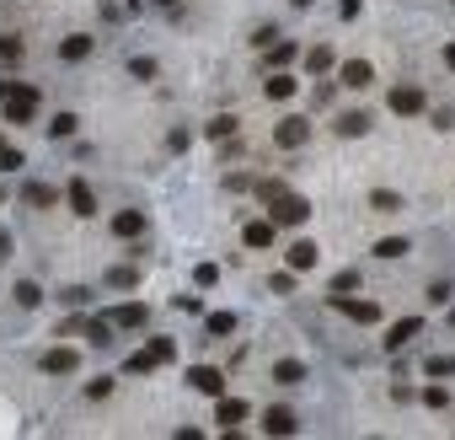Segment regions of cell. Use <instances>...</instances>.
<instances>
[{"mask_svg": "<svg viewBox=\"0 0 455 440\" xmlns=\"http://www.w3.org/2000/svg\"><path fill=\"white\" fill-rule=\"evenodd\" d=\"M263 54H268V65H284V70H289V65H295V54H300V49H295V43H289V38H284V43H268Z\"/></svg>", "mask_w": 455, "mask_h": 440, "instance_id": "484cf974", "label": "cell"}, {"mask_svg": "<svg viewBox=\"0 0 455 440\" xmlns=\"http://www.w3.org/2000/svg\"><path fill=\"white\" fill-rule=\"evenodd\" d=\"M193 280H198V285H215L220 269H215V263H198V269H193Z\"/></svg>", "mask_w": 455, "mask_h": 440, "instance_id": "ee69618b", "label": "cell"}, {"mask_svg": "<svg viewBox=\"0 0 455 440\" xmlns=\"http://www.w3.org/2000/svg\"><path fill=\"white\" fill-rule=\"evenodd\" d=\"M113 333H118V328H113V317H91V322H86V339H91V349H108Z\"/></svg>", "mask_w": 455, "mask_h": 440, "instance_id": "d6986e66", "label": "cell"}, {"mask_svg": "<svg viewBox=\"0 0 455 440\" xmlns=\"http://www.w3.org/2000/svg\"><path fill=\"white\" fill-rule=\"evenodd\" d=\"M123 370H129V376H150V370H156V355H150V349H140V355L123 360Z\"/></svg>", "mask_w": 455, "mask_h": 440, "instance_id": "f1b7e54d", "label": "cell"}, {"mask_svg": "<svg viewBox=\"0 0 455 440\" xmlns=\"http://www.w3.org/2000/svg\"><path fill=\"white\" fill-rule=\"evenodd\" d=\"M145 349L156 355V365H172V360H177V343H172V339H150Z\"/></svg>", "mask_w": 455, "mask_h": 440, "instance_id": "d6a6232c", "label": "cell"}, {"mask_svg": "<svg viewBox=\"0 0 455 440\" xmlns=\"http://www.w3.org/2000/svg\"><path fill=\"white\" fill-rule=\"evenodd\" d=\"M129 75H140V81H156V60H150V54H134V60H129Z\"/></svg>", "mask_w": 455, "mask_h": 440, "instance_id": "d590c367", "label": "cell"}, {"mask_svg": "<svg viewBox=\"0 0 455 440\" xmlns=\"http://www.w3.org/2000/svg\"><path fill=\"white\" fill-rule=\"evenodd\" d=\"M274 290H279V295L295 290V269H279V274H274Z\"/></svg>", "mask_w": 455, "mask_h": 440, "instance_id": "7bdbcfd3", "label": "cell"}, {"mask_svg": "<svg viewBox=\"0 0 455 440\" xmlns=\"http://www.w3.org/2000/svg\"><path fill=\"white\" fill-rule=\"evenodd\" d=\"M337 75H343L348 92H370V86H375V65H370V60H348Z\"/></svg>", "mask_w": 455, "mask_h": 440, "instance_id": "7c38bea8", "label": "cell"}, {"mask_svg": "<svg viewBox=\"0 0 455 440\" xmlns=\"http://www.w3.org/2000/svg\"><path fill=\"white\" fill-rule=\"evenodd\" d=\"M305 70H311V75H327V70H332V49H327V43H316V49L305 54Z\"/></svg>", "mask_w": 455, "mask_h": 440, "instance_id": "d4e9b609", "label": "cell"}, {"mask_svg": "<svg viewBox=\"0 0 455 440\" xmlns=\"http://www.w3.org/2000/svg\"><path fill=\"white\" fill-rule=\"evenodd\" d=\"M295 6H300V11H305V6H311V0H295Z\"/></svg>", "mask_w": 455, "mask_h": 440, "instance_id": "681fc988", "label": "cell"}, {"mask_svg": "<svg viewBox=\"0 0 455 440\" xmlns=\"http://www.w3.org/2000/svg\"><path fill=\"white\" fill-rule=\"evenodd\" d=\"M263 92H268V102H289V97L300 92V81H295L289 70H279V75H268V86H263Z\"/></svg>", "mask_w": 455, "mask_h": 440, "instance_id": "2e32d148", "label": "cell"}, {"mask_svg": "<svg viewBox=\"0 0 455 440\" xmlns=\"http://www.w3.org/2000/svg\"><path fill=\"white\" fill-rule=\"evenodd\" d=\"M423 370H429V376H455V355H434Z\"/></svg>", "mask_w": 455, "mask_h": 440, "instance_id": "74e56055", "label": "cell"}, {"mask_svg": "<svg viewBox=\"0 0 455 440\" xmlns=\"http://www.w3.org/2000/svg\"><path fill=\"white\" fill-rule=\"evenodd\" d=\"M75 123H81L75 113H54V119H48V135H54V140H64V135H75Z\"/></svg>", "mask_w": 455, "mask_h": 440, "instance_id": "1f68e13d", "label": "cell"}, {"mask_svg": "<svg viewBox=\"0 0 455 440\" xmlns=\"http://www.w3.org/2000/svg\"><path fill=\"white\" fill-rule=\"evenodd\" d=\"M60 301H64V312H81V306L91 301V290H86V285H64V290H60Z\"/></svg>", "mask_w": 455, "mask_h": 440, "instance_id": "4dcf8cb0", "label": "cell"}, {"mask_svg": "<svg viewBox=\"0 0 455 440\" xmlns=\"http://www.w3.org/2000/svg\"><path fill=\"white\" fill-rule=\"evenodd\" d=\"M204 135H209V140H230V135H236V119H230V113H220V119L204 123Z\"/></svg>", "mask_w": 455, "mask_h": 440, "instance_id": "83f0119b", "label": "cell"}, {"mask_svg": "<svg viewBox=\"0 0 455 440\" xmlns=\"http://www.w3.org/2000/svg\"><path fill=\"white\" fill-rule=\"evenodd\" d=\"M337 11H343V22H354V16L364 11V0H337Z\"/></svg>", "mask_w": 455, "mask_h": 440, "instance_id": "f6af8a7d", "label": "cell"}, {"mask_svg": "<svg viewBox=\"0 0 455 440\" xmlns=\"http://www.w3.org/2000/svg\"><path fill=\"white\" fill-rule=\"evenodd\" d=\"M22 199H27V204H33V209H48V204H54V199H60V194H54V188H48V183H22Z\"/></svg>", "mask_w": 455, "mask_h": 440, "instance_id": "603a6c76", "label": "cell"}, {"mask_svg": "<svg viewBox=\"0 0 455 440\" xmlns=\"http://www.w3.org/2000/svg\"><path fill=\"white\" fill-rule=\"evenodd\" d=\"M289 269H295V274H305V269H316V247L311 242H289Z\"/></svg>", "mask_w": 455, "mask_h": 440, "instance_id": "e0dca14e", "label": "cell"}, {"mask_svg": "<svg viewBox=\"0 0 455 440\" xmlns=\"http://www.w3.org/2000/svg\"><path fill=\"white\" fill-rule=\"evenodd\" d=\"M370 253H375V258H386V263H396L402 253H412V242H408V236H381Z\"/></svg>", "mask_w": 455, "mask_h": 440, "instance_id": "ac0fdd59", "label": "cell"}, {"mask_svg": "<svg viewBox=\"0 0 455 440\" xmlns=\"http://www.w3.org/2000/svg\"><path fill=\"white\" fill-rule=\"evenodd\" d=\"M108 285H118V290H129V285H134V269H129V263H123V269H108Z\"/></svg>", "mask_w": 455, "mask_h": 440, "instance_id": "60d3db41", "label": "cell"}, {"mask_svg": "<svg viewBox=\"0 0 455 440\" xmlns=\"http://www.w3.org/2000/svg\"><path fill=\"white\" fill-rule=\"evenodd\" d=\"M274 220H247V226H241V242L247 247H274Z\"/></svg>", "mask_w": 455, "mask_h": 440, "instance_id": "9a60e30c", "label": "cell"}, {"mask_svg": "<svg viewBox=\"0 0 455 440\" xmlns=\"http://www.w3.org/2000/svg\"><path fill=\"white\" fill-rule=\"evenodd\" d=\"M91 49H96L91 33H70V38H60V60H64V65H81Z\"/></svg>", "mask_w": 455, "mask_h": 440, "instance_id": "4fadbf2b", "label": "cell"}, {"mask_svg": "<svg viewBox=\"0 0 455 440\" xmlns=\"http://www.w3.org/2000/svg\"><path fill=\"white\" fill-rule=\"evenodd\" d=\"M6 97H11V81H0V102H6Z\"/></svg>", "mask_w": 455, "mask_h": 440, "instance_id": "c3c4849f", "label": "cell"}, {"mask_svg": "<svg viewBox=\"0 0 455 440\" xmlns=\"http://www.w3.org/2000/svg\"><path fill=\"white\" fill-rule=\"evenodd\" d=\"M370 209H375V215H402V194H391V188H375V194H370Z\"/></svg>", "mask_w": 455, "mask_h": 440, "instance_id": "7402d4cb", "label": "cell"}, {"mask_svg": "<svg viewBox=\"0 0 455 440\" xmlns=\"http://www.w3.org/2000/svg\"><path fill=\"white\" fill-rule=\"evenodd\" d=\"M188 387L204 392V397H225V376H220L215 365H193V370H188Z\"/></svg>", "mask_w": 455, "mask_h": 440, "instance_id": "9c48e42d", "label": "cell"}, {"mask_svg": "<svg viewBox=\"0 0 455 440\" xmlns=\"http://www.w3.org/2000/svg\"><path fill=\"white\" fill-rule=\"evenodd\" d=\"M16 167H27V156L16 145H0V172H16Z\"/></svg>", "mask_w": 455, "mask_h": 440, "instance_id": "8d00e7d4", "label": "cell"}, {"mask_svg": "<svg viewBox=\"0 0 455 440\" xmlns=\"http://www.w3.org/2000/svg\"><path fill=\"white\" fill-rule=\"evenodd\" d=\"M0 145H6V135H0Z\"/></svg>", "mask_w": 455, "mask_h": 440, "instance_id": "f5cc1de1", "label": "cell"}, {"mask_svg": "<svg viewBox=\"0 0 455 440\" xmlns=\"http://www.w3.org/2000/svg\"><path fill=\"white\" fill-rule=\"evenodd\" d=\"M450 328H455V306H450Z\"/></svg>", "mask_w": 455, "mask_h": 440, "instance_id": "f907efd6", "label": "cell"}, {"mask_svg": "<svg viewBox=\"0 0 455 440\" xmlns=\"http://www.w3.org/2000/svg\"><path fill=\"white\" fill-rule=\"evenodd\" d=\"M145 226H150V215H145V209H118V215L108 220V231L118 236V242H134V236H145Z\"/></svg>", "mask_w": 455, "mask_h": 440, "instance_id": "ba28073f", "label": "cell"}, {"mask_svg": "<svg viewBox=\"0 0 455 440\" xmlns=\"http://www.w3.org/2000/svg\"><path fill=\"white\" fill-rule=\"evenodd\" d=\"M108 317H113V328H118V333H140L145 322H150V306H145V301H123V306H113Z\"/></svg>", "mask_w": 455, "mask_h": 440, "instance_id": "52a82bcc", "label": "cell"}, {"mask_svg": "<svg viewBox=\"0 0 455 440\" xmlns=\"http://www.w3.org/2000/svg\"><path fill=\"white\" fill-rule=\"evenodd\" d=\"M274 381L295 387V381H305V365H300V360H279V365H274Z\"/></svg>", "mask_w": 455, "mask_h": 440, "instance_id": "4316f807", "label": "cell"}, {"mask_svg": "<svg viewBox=\"0 0 455 440\" xmlns=\"http://www.w3.org/2000/svg\"><path fill=\"white\" fill-rule=\"evenodd\" d=\"M16 306H27V312H33V306H43V285L22 280V285H16Z\"/></svg>", "mask_w": 455, "mask_h": 440, "instance_id": "f546056e", "label": "cell"}, {"mask_svg": "<svg viewBox=\"0 0 455 440\" xmlns=\"http://www.w3.org/2000/svg\"><path fill=\"white\" fill-rule=\"evenodd\" d=\"M215 419L225 429H236V424H247V419H252V403H247V397H215Z\"/></svg>", "mask_w": 455, "mask_h": 440, "instance_id": "30bf717a", "label": "cell"}, {"mask_svg": "<svg viewBox=\"0 0 455 440\" xmlns=\"http://www.w3.org/2000/svg\"><path fill=\"white\" fill-rule=\"evenodd\" d=\"M391 113H402V119H418L423 108H429V97H423V86H391Z\"/></svg>", "mask_w": 455, "mask_h": 440, "instance_id": "8992f818", "label": "cell"}, {"mask_svg": "<svg viewBox=\"0 0 455 440\" xmlns=\"http://www.w3.org/2000/svg\"><path fill=\"white\" fill-rule=\"evenodd\" d=\"M418 333H423V322H418V317H402V322H396L391 333H386V349L396 355V349H408V343L418 339Z\"/></svg>", "mask_w": 455, "mask_h": 440, "instance_id": "5bb4252c", "label": "cell"}, {"mask_svg": "<svg viewBox=\"0 0 455 440\" xmlns=\"http://www.w3.org/2000/svg\"><path fill=\"white\" fill-rule=\"evenodd\" d=\"M268 220H274V226H305V220H311V204L300 194H279L274 204H268Z\"/></svg>", "mask_w": 455, "mask_h": 440, "instance_id": "3957f363", "label": "cell"}, {"mask_svg": "<svg viewBox=\"0 0 455 440\" xmlns=\"http://www.w3.org/2000/svg\"><path fill=\"white\" fill-rule=\"evenodd\" d=\"M274 140H279L284 150H295V145H305V140H311V123L300 119V113H289V119H284V123L274 129Z\"/></svg>", "mask_w": 455, "mask_h": 440, "instance_id": "8fae6325", "label": "cell"}, {"mask_svg": "<svg viewBox=\"0 0 455 440\" xmlns=\"http://www.w3.org/2000/svg\"><path fill=\"white\" fill-rule=\"evenodd\" d=\"M268 43H279V27H257L252 33V49H268Z\"/></svg>", "mask_w": 455, "mask_h": 440, "instance_id": "b9f144b4", "label": "cell"}, {"mask_svg": "<svg viewBox=\"0 0 455 440\" xmlns=\"http://www.w3.org/2000/svg\"><path fill=\"white\" fill-rule=\"evenodd\" d=\"M113 387H118L113 376H91V381H86V397H91V403H102V397H108Z\"/></svg>", "mask_w": 455, "mask_h": 440, "instance_id": "e575fe53", "label": "cell"}, {"mask_svg": "<svg viewBox=\"0 0 455 440\" xmlns=\"http://www.w3.org/2000/svg\"><path fill=\"white\" fill-rule=\"evenodd\" d=\"M423 403L429 408H450V387H423Z\"/></svg>", "mask_w": 455, "mask_h": 440, "instance_id": "f35d334b", "label": "cell"}, {"mask_svg": "<svg viewBox=\"0 0 455 440\" xmlns=\"http://www.w3.org/2000/svg\"><path fill=\"white\" fill-rule=\"evenodd\" d=\"M263 429H268V435H295V414H289V408H268Z\"/></svg>", "mask_w": 455, "mask_h": 440, "instance_id": "ffe728a7", "label": "cell"}, {"mask_svg": "<svg viewBox=\"0 0 455 440\" xmlns=\"http://www.w3.org/2000/svg\"><path fill=\"white\" fill-rule=\"evenodd\" d=\"M337 135H343V140L370 135V113H343V119H337Z\"/></svg>", "mask_w": 455, "mask_h": 440, "instance_id": "44dd1931", "label": "cell"}, {"mask_svg": "<svg viewBox=\"0 0 455 440\" xmlns=\"http://www.w3.org/2000/svg\"><path fill=\"white\" fill-rule=\"evenodd\" d=\"M444 65H450V70H455V43H450V49H444Z\"/></svg>", "mask_w": 455, "mask_h": 440, "instance_id": "7dc6e473", "label": "cell"}, {"mask_svg": "<svg viewBox=\"0 0 455 440\" xmlns=\"http://www.w3.org/2000/svg\"><path fill=\"white\" fill-rule=\"evenodd\" d=\"M38 370H43V376H75V370H81V355H75L70 343H54V349H43Z\"/></svg>", "mask_w": 455, "mask_h": 440, "instance_id": "277c9868", "label": "cell"}, {"mask_svg": "<svg viewBox=\"0 0 455 440\" xmlns=\"http://www.w3.org/2000/svg\"><path fill=\"white\" fill-rule=\"evenodd\" d=\"M150 6H161V11H177V6H182V0H150Z\"/></svg>", "mask_w": 455, "mask_h": 440, "instance_id": "bcb514c9", "label": "cell"}, {"mask_svg": "<svg viewBox=\"0 0 455 440\" xmlns=\"http://www.w3.org/2000/svg\"><path fill=\"white\" fill-rule=\"evenodd\" d=\"M0 204H6V188H0Z\"/></svg>", "mask_w": 455, "mask_h": 440, "instance_id": "816d5d0a", "label": "cell"}, {"mask_svg": "<svg viewBox=\"0 0 455 440\" xmlns=\"http://www.w3.org/2000/svg\"><path fill=\"white\" fill-rule=\"evenodd\" d=\"M64 204H70V215L91 220V215H96V194H91V183H86V177H70V183H64Z\"/></svg>", "mask_w": 455, "mask_h": 440, "instance_id": "5b68a950", "label": "cell"}, {"mask_svg": "<svg viewBox=\"0 0 455 440\" xmlns=\"http://www.w3.org/2000/svg\"><path fill=\"white\" fill-rule=\"evenodd\" d=\"M450 295H455L450 280H434V285H429V301H434V306H450Z\"/></svg>", "mask_w": 455, "mask_h": 440, "instance_id": "ab89813d", "label": "cell"}, {"mask_svg": "<svg viewBox=\"0 0 455 440\" xmlns=\"http://www.w3.org/2000/svg\"><path fill=\"white\" fill-rule=\"evenodd\" d=\"M0 108H6V123H33L38 108H43V92L27 86V81H11V97L0 102Z\"/></svg>", "mask_w": 455, "mask_h": 440, "instance_id": "6da1fadb", "label": "cell"}, {"mask_svg": "<svg viewBox=\"0 0 455 440\" xmlns=\"http://www.w3.org/2000/svg\"><path fill=\"white\" fill-rule=\"evenodd\" d=\"M327 306H332V312H343L348 322H359V328H375V322H381V306L375 301H359V295H337V290H327Z\"/></svg>", "mask_w": 455, "mask_h": 440, "instance_id": "7a4b0ae2", "label": "cell"}, {"mask_svg": "<svg viewBox=\"0 0 455 440\" xmlns=\"http://www.w3.org/2000/svg\"><path fill=\"white\" fill-rule=\"evenodd\" d=\"M22 54H27V43H22V38H16V33H0V65H16Z\"/></svg>", "mask_w": 455, "mask_h": 440, "instance_id": "cb8c5ba5", "label": "cell"}, {"mask_svg": "<svg viewBox=\"0 0 455 440\" xmlns=\"http://www.w3.org/2000/svg\"><path fill=\"white\" fill-rule=\"evenodd\" d=\"M204 328L215 333V339H225V333H236V312H215V317H209Z\"/></svg>", "mask_w": 455, "mask_h": 440, "instance_id": "836d02e7", "label": "cell"}]
</instances>
